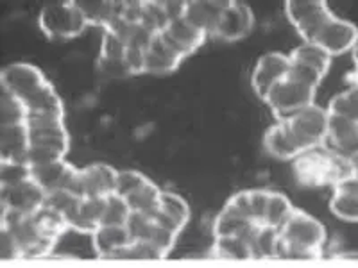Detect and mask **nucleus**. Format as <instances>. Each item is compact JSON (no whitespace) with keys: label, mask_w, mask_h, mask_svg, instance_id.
<instances>
[{"label":"nucleus","mask_w":358,"mask_h":268,"mask_svg":"<svg viewBox=\"0 0 358 268\" xmlns=\"http://www.w3.org/2000/svg\"><path fill=\"white\" fill-rule=\"evenodd\" d=\"M312 43H317L331 57L342 56V54L353 50L358 45V27L353 22L334 15L322 25Z\"/></svg>","instance_id":"nucleus-11"},{"label":"nucleus","mask_w":358,"mask_h":268,"mask_svg":"<svg viewBox=\"0 0 358 268\" xmlns=\"http://www.w3.org/2000/svg\"><path fill=\"white\" fill-rule=\"evenodd\" d=\"M290 72V57L289 54L268 52L264 54L257 61V66L252 70L251 84L257 91L258 97L264 100L267 94L278 82L287 79Z\"/></svg>","instance_id":"nucleus-12"},{"label":"nucleus","mask_w":358,"mask_h":268,"mask_svg":"<svg viewBox=\"0 0 358 268\" xmlns=\"http://www.w3.org/2000/svg\"><path fill=\"white\" fill-rule=\"evenodd\" d=\"M210 256L222 260H257L252 241L244 236H219L213 240Z\"/></svg>","instance_id":"nucleus-26"},{"label":"nucleus","mask_w":358,"mask_h":268,"mask_svg":"<svg viewBox=\"0 0 358 268\" xmlns=\"http://www.w3.org/2000/svg\"><path fill=\"white\" fill-rule=\"evenodd\" d=\"M162 193L163 190H159L151 179H149L142 188H138L129 197H126V200L133 213H142V215L152 216L159 209Z\"/></svg>","instance_id":"nucleus-29"},{"label":"nucleus","mask_w":358,"mask_h":268,"mask_svg":"<svg viewBox=\"0 0 358 268\" xmlns=\"http://www.w3.org/2000/svg\"><path fill=\"white\" fill-rule=\"evenodd\" d=\"M159 36H162V40L165 41L172 50H176L179 56L183 57V59L192 56L194 52H197V50L201 49V45H203L204 40L208 38L201 29H197L196 25L190 24L185 17L169 22V25Z\"/></svg>","instance_id":"nucleus-13"},{"label":"nucleus","mask_w":358,"mask_h":268,"mask_svg":"<svg viewBox=\"0 0 358 268\" xmlns=\"http://www.w3.org/2000/svg\"><path fill=\"white\" fill-rule=\"evenodd\" d=\"M76 172H78V168L70 165L66 159H57V161L31 167L33 179L47 193L56 190H66L72 183Z\"/></svg>","instance_id":"nucleus-20"},{"label":"nucleus","mask_w":358,"mask_h":268,"mask_svg":"<svg viewBox=\"0 0 358 268\" xmlns=\"http://www.w3.org/2000/svg\"><path fill=\"white\" fill-rule=\"evenodd\" d=\"M255 25V15L252 9L244 2H235L229 0L228 8L220 18L219 29H217V38H222L226 41H236L248 36Z\"/></svg>","instance_id":"nucleus-16"},{"label":"nucleus","mask_w":358,"mask_h":268,"mask_svg":"<svg viewBox=\"0 0 358 268\" xmlns=\"http://www.w3.org/2000/svg\"><path fill=\"white\" fill-rule=\"evenodd\" d=\"M183 63V57L176 50H172L162 36H155L151 45L145 49V59H143V73H155V75H167L176 72L179 65Z\"/></svg>","instance_id":"nucleus-21"},{"label":"nucleus","mask_w":358,"mask_h":268,"mask_svg":"<svg viewBox=\"0 0 358 268\" xmlns=\"http://www.w3.org/2000/svg\"><path fill=\"white\" fill-rule=\"evenodd\" d=\"M313 97H315V89L294 81L292 77L287 75V79L278 82L268 91L264 102L273 110L278 120H289V118H292L294 114H297L299 111L305 110V107L315 104Z\"/></svg>","instance_id":"nucleus-5"},{"label":"nucleus","mask_w":358,"mask_h":268,"mask_svg":"<svg viewBox=\"0 0 358 268\" xmlns=\"http://www.w3.org/2000/svg\"><path fill=\"white\" fill-rule=\"evenodd\" d=\"M38 25L50 40H72L88 27L76 0L45 4L38 15Z\"/></svg>","instance_id":"nucleus-3"},{"label":"nucleus","mask_w":358,"mask_h":268,"mask_svg":"<svg viewBox=\"0 0 358 268\" xmlns=\"http://www.w3.org/2000/svg\"><path fill=\"white\" fill-rule=\"evenodd\" d=\"M79 202H81V199L78 195H73L70 190H56L47 193L45 206L52 207V209H56V211H59L70 220V216L78 209Z\"/></svg>","instance_id":"nucleus-38"},{"label":"nucleus","mask_w":358,"mask_h":268,"mask_svg":"<svg viewBox=\"0 0 358 268\" xmlns=\"http://www.w3.org/2000/svg\"><path fill=\"white\" fill-rule=\"evenodd\" d=\"M86 24L106 29L115 18V2L108 0H76Z\"/></svg>","instance_id":"nucleus-30"},{"label":"nucleus","mask_w":358,"mask_h":268,"mask_svg":"<svg viewBox=\"0 0 358 268\" xmlns=\"http://www.w3.org/2000/svg\"><path fill=\"white\" fill-rule=\"evenodd\" d=\"M258 229H262L260 225L235 211L228 204H224L215 222H213V236L215 238H219V236H244L252 241V236L257 234Z\"/></svg>","instance_id":"nucleus-24"},{"label":"nucleus","mask_w":358,"mask_h":268,"mask_svg":"<svg viewBox=\"0 0 358 268\" xmlns=\"http://www.w3.org/2000/svg\"><path fill=\"white\" fill-rule=\"evenodd\" d=\"M127 52V45L111 31H104L101 45V59H124Z\"/></svg>","instance_id":"nucleus-41"},{"label":"nucleus","mask_w":358,"mask_h":268,"mask_svg":"<svg viewBox=\"0 0 358 268\" xmlns=\"http://www.w3.org/2000/svg\"><path fill=\"white\" fill-rule=\"evenodd\" d=\"M353 63H355V70L350 75V86L358 84V45L353 49Z\"/></svg>","instance_id":"nucleus-45"},{"label":"nucleus","mask_w":358,"mask_h":268,"mask_svg":"<svg viewBox=\"0 0 358 268\" xmlns=\"http://www.w3.org/2000/svg\"><path fill=\"white\" fill-rule=\"evenodd\" d=\"M117 175L118 170H115L110 165L95 163L85 168H78L66 190L72 191L79 199H106V197L115 195Z\"/></svg>","instance_id":"nucleus-8"},{"label":"nucleus","mask_w":358,"mask_h":268,"mask_svg":"<svg viewBox=\"0 0 358 268\" xmlns=\"http://www.w3.org/2000/svg\"><path fill=\"white\" fill-rule=\"evenodd\" d=\"M328 113L350 118L358 124V84L350 86L346 91L335 95L328 104Z\"/></svg>","instance_id":"nucleus-33"},{"label":"nucleus","mask_w":358,"mask_h":268,"mask_svg":"<svg viewBox=\"0 0 358 268\" xmlns=\"http://www.w3.org/2000/svg\"><path fill=\"white\" fill-rule=\"evenodd\" d=\"M127 225H102L94 236H92V247L99 258L104 260H117L118 254L124 248L133 244Z\"/></svg>","instance_id":"nucleus-19"},{"label":"nucleus","mask_w":358,"mask_h":268,"mask_svg":"<svg viewBox=\"0 0 358 268\" xmlns=\"http://www.w3.org/2000/svg\"><path fill=\"white\" fill-rule=\"evenodd\" d=\"M169 15L165 11L163 2H143V11H142V22L140 24L151 31L152 34H162L165 27L169 25Z\"/></svg>","instance_id":"nucleus-35"},{"label":"nucleus","mask_w":358,"mask_h":268,"mask_svg":"<svg viewBox=\"0 0 358 268\" xmlns=\"http://www.w3.org/2000/svg\"><path fill=\"white\" fill-rule=\"evenodd\" d=\"M278 245H280V229L262 228L252 236V247L255 254L260 260H273L278 258Z\"/></svg>","instance_id":"nucleus-34"},{"label":"nucleus","mask_w":358,"mask_h":268,"mask_svg":"<svg viewBox=\"0 0 358 268\" xmlns=\"http://www.w3.org/2000/svg\"><path fill=\"white\" fill-rule=\"evenodd\" d=\"M324 147L344 158H358V124L344 117L330 114V127Z\"/></svg>","instance_id":"nucleus-14"},{"label":"nucleus","mask_w":358,"mask_h":268,"mask_svg":"<svg viewBox=\"0 0 358 268\" xmlns=\"http://www.w3.org/2000/svg\"><path fill=\"white\" fill-rule=\"evenodd\" d=\"M131 215H133V211H131L126 199L118 195H110L106 199V209H104L102 225H127Z\"/></svg>","instance_id":"nucleus-36"},{"label":"nucleus","mask_w":358,"mask_h":268,"mask_svg":"<svg viewBox=\"0 0 358 268\" xmlns=\"http://www.w3.org/2000/svg\"><path fill=\"white\" fill-rule=\"evenodd\" d=\"M289 77H292L294 81L301 82V84L310 86V88L317 89L319 84L322 82L324 75L317 70L310 68V66L301 65V63H294L290 61V72H289Z\"/></svg>","instance_id":"nucleus-42"},{"label":"nucleus","mask_w":358,"mask_h":268,"mask_svg":"<svg viewBox=\"0 0 358 268\" xmlns=\"http://www.w3.org/2000/svg\"><path fill=\"white\" fill-rule=\"evenodd\" d=\"M29 179H33V174H31V165L27 163L2 161L0 165V188L24 183Z\"/></svg>","instance_id":"nucleus-37"},{"label":"nucleus","mask_w":358,"mask_h":268,"mask_svg":"<svg viewBox=\"0 0 358 268\" xmlns=\"http://www.w3.org/2000/svg\"><path fill=\"white\" fill-rule=\"evenodd\" d=\"M296 207L289 200V197L280 193V191H271L267 200V209H265V228L281 229L292 215Z\"/></svg>","instance_id":"nucleus-31"},{"label":"nucleus","mask_w":358,"mask_h":268,"mask_svg":"<svg viewBox=\"0 0 358 268\" xmlns=\"http://www.w3.org/2000/svg\"><path fill=\"white\" fill-rule=\"evenodd\" d=\"M159 228L167 229L172 234L179 236L190 220V207L187 200L174 191H163L159 209L152 215Z\"/></svg>","instance_id":"nucleus-17"},{"label":"nucleus","mask_w":358,"mask_h":268,"mask_svg":"<svg viewBox=\"0 0 358 268\" xmlns=\"http://www.w3.org/2000/svg\"><path fill=\"white\" fill-rule=\"evenodd\" d=\"M29 127L22 126H0V159L2 161L27 163L29 152ZM29 165V163H27Z\"/></svg>","instance_id":"nucleus-22"},{"label":"nucleus","mask_w":358,"mask_h":268,"mask_svg":"<svg viewBox=\"0 0 358 268\" xmlns=\"http://www.w3.org/2000/svg\"><path fill=\"white\" fill-rule=\"evenodd\" d=\"M0 88L20 98L27 107L47 89L52 88V82L45 79L38 66L29 63H13L0 73Z\"/></svg>","instance_id":"nucleus-4"},{"label":"nucleus","mask_w":358,"mask_h":268,"mask_svg":"<svg viewBox=\"0 0 358 268\" xmlns=\"http://www.w3.org/2000/svg\"><path fill=\"white\" fill-rule=\"evenodd\" d=\"M324 241V225L315 216L296 207L285 225L280 229L278 258L313 260V258L321 256Z\"/></svg>","instance_id":"nucleus-2"},{"label":"nucleus","mask_w":358,"mask_h":268,"mask_svg":"<svg viewBox=\"0 0 358 268\" xmlns=\"http://www.w3.org/2000/svg\"><path fill=\"white\" fill-rule=\"evenodd\" d=\"M294 175L305 188H337L355 179V161L328 147H317L294 159Z\"/></svg>","instance_id":"nucleus-1"},{"label":"nucleus","mask_w":358,"mask_h":268,"mask_svg":"<svg viewBox=\"0 0 358 268\" xmlns=\"http://www.w3.org/2000/svg\"><path fill=\"white\" fill-rule=\"evenodd\" d=\"M264 147L268 154L283 161H294L303 154L297 140L294 138L292 131L285 120H278V124L271 126L264 134Z\"/></svg>","instance_id":"nucleus-18"},{"label":"nucleus","mask_w":358,"mask_h":268,"mask_svg":"<svg viewBox=\"0 0 358 268\" xmlns=\"http://www.w3.org/2000/svg\"><path fill=\"white\" fill-rule=\"evenodd\" d=\"M289 57L290 61L310 66V68L321 72L322 75L328 73L331 65L330 54L326 52L322 47H319L317 43H312V41H305V43L297 45L296 49L289 54Z\"/></svg>","instance_id":"nucleus-27"},{"label":"nucleus","mask_w":358,"mask_h":268,"mask_svg":"<svg viewBox=\"0 0 358 268\" xmlns=\"http://www.w3.org/2000/svg\"><path fill=\"white\" fill-rule=\"evenodd\" d=\"M285 11L290 24L305 41H313L322 25L334 17L330 6L322 0H289Z\"/></svg>","instance_id":"nucleus-10"},{"label":"nucleus","mask_w":358,"mask_h":268,"mask_svg":"<svg viewBox=\"0 0 358 268\" xmlns=\"http://www.w3.org/2000/svg\"><path fill=\"white\" fill-rule=\"evenodd\" d=\"M99 70H101L106 77H115V79H120V77H129L133 75L126 63V57L124 59H101L99 57L97 61Z\"/></svg>","instance_id":"nucleus-43"},{"label":"nucleus","mask_w":358,"mask_h":268,"mask_svg":"<svg viewBox=\"0 0 358 268\" xmlns=\"http://www.w3.org/2000/svg\"><path fill=\"white\" fill-rule=\"evenodd\" d=\"M147 181H149V177H145L142 172L120 170L117 175V188H115V195L126 199V197H129L133 191H136L138 188H142Z\"/></svg>","instance_id":"nucleus-39"},{"label":"nucleus","mask_w":358,"mask_h":268,"mask_svg":"<svg viewBox=\"0 0 358 268\" xmlns=\"http://www.w3.org/2000/svg\"><path fill=\"white\" fill-rule=\"evenodd\" d=\"M108 199V197H106ZM106 199H81L78 209L70 216V231L94 236L101 229Z\"/></svg>","instance_id":"nucleus-23"},{"label":"nucleus","mask_w":358,"mask_h":268,"mask_svg":"<svg viewBox=\"0 0 358 268\" xmlns=\"http://www.w3.org/2000/svg\"><path fill=\"white\" fill-rule=\"evenodd\" d=\"M117 260H165V254L147 241H133L118 254Z\"/></svg>","instance_id":"nucleus-40"},{"label":"nucleus","mask_w":358,"mask_h":268,"mask_svg":"<svg viewBox=\"0 0 358 268\" xmlns=\"http://www.w3.org/2000/svg\"><path fill=\"white\" fill-rule=\"evenodd\" d=\"M330 211L344 222H358V183L355 179L334 188Z\"/></svg>","instance_id":"nucleus-25"},{"label":"nucleus","mask_w":358,"mask_h":268,"mask_svg":"<svg viewBox=\"0 0 358 268\" xmlns=\"http://www.w3.org/2000/svg\"><path fill=\"white\" fill-rule=\"evenodd\" d=\"M355 181L358 183V158L355 159Z\"/></svg>","instance_id":"nucleus-46"},{"label":"nucleus","mask_w":358,"mask_h":268,"mask_svg":"<svg viewBox=\"0 0 358 268\" xmlns=\"http://www.w3.org/2000/svg\"><path fill=\"white\" fill-rule=\"evenodd\" d=\"M0 252H2V260H17V258H22L20 247H18L17 240L13 238L11 232L4 231L0 232Z\"/></svg>","instance_id":"nucleus-44"},{"label":"nucleus","mask_w":358,"mask_h":268,"mask_svg":"<svg viewBox=\"0 0 358 268\" xmlns=\"http://www.w3.org/2000/svg\"><path fill=\"white\" fill-rule=\"evenodd\" d=\"M27 107L18 97L2 89L0 97V126H22L27 124Z\"/></svg>","instance_id":"nucleus-32"},{"label":"nucleus","mask_w":358,"mask_h":268,"mask_svg":"<svg viewBox=\"0 0 358 268\" xmlns=\"http://www.w3.org/2000/svg\"><path fill=\"white\" fill-rule=\"evenodd\" d=\"M2 229L11 232L20 247L22 258H45L49 256L54 247L57 245L56 240H50L41 234L33 216H18V215H0Z\"/></svg>","instance_id":"nucleus-7"},{"label":"nucleus","mask_w":358,"mask_h":268,"mask_svg":"<svg viewBox=\"0 0 358 268\" xmlns=\"http://www.w3.org/2000/svg\"><path fill=\"white\" fill-rule=\"evenodd\" d=\"M45 200H47V191L34 179L0 188V207H2L0 215L33 216L45 206Z\"/></svg>","instance_id":"nucleus-9"},{"label":"nucleus","mask_w":358,"mask_h":268,"mask_svg":"<svg viewBox=\"0 0 358 268\" xmlns=\"http://www.w3.org/2000/svg\"><path fill=\"white\" fill-rule=\"evenodd\" d=\"M228 4L229 0H188L185 18L201 29L206 36H217L220 18Z\"/></svg>","instance_id":"nucleus-15"},{"label":"nucleus","mask_w":358,"mask_h":268,"mask_svg":"<svg viewBox=\"0 0 358 268\" xmlns=\"http://www.w3.org/2000/svg\"><path fill=\"white\" fill-rule=\"evenodd\" d=\"M33 222L36 223V228L40 229L41 234L56 241H59V238L70 231L69 218L49 206H43L40 211L34 213Z\"/></svg>","instance_id":"nucleus-28"},{"label":"nucleus","mask_w":358,"mask_h":268,"mask_svg":"<svg viewBox=\"0 0 358 268\" xmlns=\"http://www.w3.org/2000/svg\"><path fill=\"white\" fill-rule=\"evenodd\" d=\"M285 122L289 124L294 138L297 140L303 152L324 147L326 138H328V127H330L328 110L317 106V104H312Z\"/></svg>","instance_id":"nucleus-6"}]
</instances>
